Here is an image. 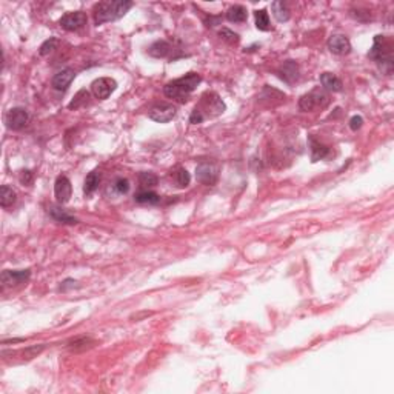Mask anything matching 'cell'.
Listing matches in <instances>:
<instances>
[{"instance_id": "obj_1", "label": "cell", "mask_w": 394, "mask_h": 394, "mask_svg": "<svg viewBox=\"0 0 394 394\" xmlns=\"http://www.w3.org/2000/svg\"><path fill=\"white\" fill-rule=\"evenodd\" d=\"M133 8V2L128 0H108L100 2L94 8V22L96 25H103L108 22H114L125 16Z\"/></svg>"}, {"instance_id": "obj_2", "label": "cell", "mask_w": 394, "mask_h": 394, "mask_svg": "<svg viewBox=\"0 0 394 394\" xmlns=\"http://www.w3.org/2000/svg\"><path fill=\"white\" fill-rule=\"evenodd\" d=\"M202 82V77L196 73H190L180 79H176L170 84L165 85L163 88V94L170 97V99H177V100H186L196 88L197 85Z\"/></svg>"}, {"instance_id": "obj_3", "label": "cell", "mask_w": 394, "mask_h": 394, "mask_svg": "<svg viewBox=\"0 0 394 394\" xmlns=\"http://www.w3.org/2000/svg\"><path fill=\"white\" fill-rule=\"evenodd\" d=\"M391 47L386 44V40L383 36H376L374 37V44H372V48L368 53V57L376 60L377 64L380 65L382 71H385L386 74L391 73L392 70V56H391Z\"/></svg>"}, {"instance_id": "obj_4", "label": "cell", "mask_w": 394, "mask_h": 394, "mask_svg": "<svg viewBox=\"0 0 394 394\" xmlns=\"http://www.w3.org/2000/svg\"><path fill=\"white\" fill-rule=\"evenodd\" d=\"M329 103V97L328 94L316 88L313 91H309L308 94H303L299 100V108L302 111H313L316 108H325Z\"/></svg>"}, {"instance_id": "obj_5", "label": "cell", "mask_w": 394, "mask_h": 394, "mask_svg": "<svg viewBox=\"0 0 394 394\" xmlns=\"http://www.w3.org/2000/svg\"><path fill=\"white\" fill-rule=\"evenodd\" d=\"M219 165L214 162H202L196 168V177L200 183L213 186L219 179Z\"/></svg>"}, {"instance_id": "obj_6", "label": "cell", "mask_w": 394, "mask_h": 394, "mask_svg": "<svg viewBox=\"0 0 394 394\" xmlns=\"http://www.w3.org/2000/svg\"><path fill=\"white\" fill-rule=\"evenodd\" d=\"M116 88H117V82L111 77H100L91 84L93 94L100 100L108 99L116 91Z\"/></svg>"}, {"instance_id": "obj_7", "label": "cell", "mask_w": 394, "mask_h": 394, "mask_svg": "<svg viewBox=\"0 0 394 394\" xmlns=\"http://www.w3.org/2000/svg\"><path fill=\"white\" fill-rule=\"evenodd\" d=\"M30 120V114L25 108H20V107H16V108H11L8 113H7V117H5V123L10 130H22Z\"/></svg>"}, {"instance_id": "obj_8", "label": "cell", "mask_w": 394, "mask_h": 394, "mask_svg": "<svg viewBox=\"0 0 394 394\" xmlns=\"http://www.w3.org/2000/svg\"><path fill=\"white\" fill-rule=\"evenodd\" d=\"M87 14L84 11H76V13H68L59 20L60 27L67 31H79L87 25Z\"/></svg>"}, {"instance_id": "obj_9", "label": "cell", "mask_w": 394, "mask_h": 394, "mask_svg": "<svg viewBox=\"0 0 394 394\" xmlns=\"http://www.w3.org/2000/svg\"><path fill=\"white\" fill-rule=\"evenodd\" d=\"M177 110L174 105H171V103H160V105H156L151 108L150 111V119L157 122V123H167L170 120L174 119Z\"/></svg>"}, {"instance_id": "obj_10", "label": "cell", "mask_w": 394, "mask_h": 394, "mask_svg": "<svg viewBox=\"0 0 394 394\" xmlns=\"http://www.w3.org/2000/svg\"><path fill=\"white\" fill-rule=\"evenodd\" d=\"M73 186L71 180L67 176H59L56 183H54V196L59 203H67L71 199Z\"/></svg>"}, {"instance_id": "obj_11", "label": "cell", "mask_w": 394, "mask_h": 394, "mask_svg": "<svg viewBox=\"0 0 394 394\" xmlns=\"http://www.w3.org/2000/svg\"><path fill=\"white\" fill-rule=\"evenodd\" d=\"M30 277H31L30 269H17V271H10V269H7L2 274V283L4 286H17V285L28 282Z\"/></svg>"}, {"instance_id": "obj_12", "label": "cell", "mask_w": 394, "mask_h": 394, "mask_svg": "<svg viewBox=\"0 0 394 394\" xmlns=\"http://www.w3.org/2000/svg\"><path fill=\"white\" fill-rule=\"evenodd\" d=\"M328 50L333 54L345 56L351 51V44H349L348 37H345L342 34H334L328 39Z\"/></svg>"}, {"instance_id": "obj_13", "label": "cell", "mask_w": 394, "mask_h": 394, "mask_svg": "<svg viewBox=\"0 0 394 394\" xmlns=\"http://www.w3.org/2000/svg\"><path fill=\"white\" fill-rule=\"evenodd\" d=\"M74 77H76V73L71 68L59 71L53 77V88L57 90V91H67L68 87L71 85V82L74 80Z\"/></svg>"}, {"instance_id": "obj_14", "label": "cell", "mask_w": 394, "mask_h": 394, "mask_svg": "<svg viewBox=\"0 0 394 394\" xmlns=\"http://www.w3.org/2000/svg\"><path fill=\"white\" fill-rule=\"evenodd\" d=\"M279 77L285 80L286 84H293V82L299 77V67L296 62L293 60H286L285 64L279 68Z\"/></svg>"}, {"instance_id": "obj_15", "label": "cell", "mask_w": 394, "mask_h": 394, "mask_svg": "<svg viewBox=\"0 0 394 394\" xmlns=\"http://www.w3.org/2000/svg\"><path fill=\"white\" fill-rule=\"evenodd\" d=\"M320 84L325 90L328 91H333V93H339L342 91L343 85H342V80L334 76L333 73H323L320 74Z\"/></svg>"}, {"instance_id": "obj_16", "label": "cell", "mask_w": 394, "mask_h": 394, "mask_svg": "<svg viewBox=\"0 0 394 394\" xmlns=\"http://www.w3.org/2000/svg\"><path fill=\"white\" fill-rule=\"evenodd\" d=\"M309 147H311V160L313 162L322 160L329 154V148L325 147L323 143L317 142L314 137H309Z\"/></svg>"}, {"instance_id": "obj_17", "label": "cell", "mask_w": 394, "mask_h": 394, "mask_svg": "<svg viewBox=\"0 0 394 394\" xmlns=\"http://www.w3.org/2000/svg\"><path fill=\"white\" fill-rule=\"evenodd\" d=\"M170 53H171V45L167 42V40H157V42H154L148 48V54L156 57V59H163V57H167Z\"/></svg>"}, {"instance_id": "obj_18", "label": "cell", "mask_w": 394, "mask_h": 394, "mask_svg": "<svg viewBox=\"0 0 394 394\" xmlns=\"http://www.w3.org/2000/svg\"><path fill=\"white\" fill-rule=\"evenodd\" d=\"M246 17H248L246 8L242 5H234L226 11V19L233 24H242L246 20Z\"/></svg>"}, {"instance_id": "obj_19", "label": "cell", "mask_w": 394, "mask_h": 394, "mask_svg": "<svg viewBox=\"0 0 394 394\" xmlns=\"http://www.w3.org/2000/svg\"><path fill=\"white\" fill-rule=\"evenodd\" d=\"M100 183V173L97 170L91 171L87 179H85V183H84V193L87 196H91L96 190H97V186Z\"/></svg>"}, {"instance_id": "obj_20", "label": "cell", "mask_w": 394, "mask_h": 394, "mask_svg": "<svg viewBox=\"0 0 394 394\" xmlns=\"http://www.w3.org/2000/svg\"><path fill=\"white\" fill-rule=\"evenodd\" d=\"M271 10H273V16L276 17L277 22H286V20H289V10L288 7L280 2V0H276V2H273L271 5Z\"/></svg>"}, {"instance_id": "obj_21", "label": "cell", "mask_w": 394, "mask_h": 394, "mask_svg": "<svg viewBox=\"0 0 394 394\" xmlns=\"http://www.w3.org/2000/svg\"><path fill=\"white\" fill-rule=\"evenodd\" d=\"M50 214L53 219H56L57 222H62V223H77V219L73 217L71 214H68L65 210L62 208H57V206H51L50 208Z\"/></svg>"}, {"instance_id": "obj_22", "label": "cell", "mask_w": 394, "mask_h": 394, "mask_svg": "<svg viewBox=\"0 0 394 394\" xmlns=\"http://www.w3.org/2000/svg\"><path fill=\"white\" fill-rule=\"evenodd\" d=\"M134 199H136V202H139V203H148V205H156V203L160 202V196L156 194V193H153V191H150V190H142V191H139V193L134 196Z\"/></svg>"}, {"instance_id": "obj_23", "label": "cell", "mask_w": 394, "mask_h": 394, "mask_svg": "<svg viewBox=\"0 0 394 394\" xmlns=\"http://www.w3.org/2000/svg\"><path fill=\"white\" fill-rule=\"evenodd\" d=\"M254 19H256V28L259 31H269L271 25H269V17L266 10H257L254 13Z\"/></svg>"}, {"instance_id": "obj_24", "label": "cell", "mask_w": 394, "mask_h": 394, "mask_svg": "<svg viewBox=\"0 0 394 394\" xmlns=\"http://www.w3.org/2000/svg\"><path fill=\"white\" fill-rule=\"evenodd\" d=\"M16 202V191L8 185L2 186V194H0V203H2L4 208H8Z\"/></svg>"}, {"instance_id": "obj_25", "label": "cell", "mask_w": 394, "mask_h": 394, "mask_svg": "<svg viewBox=\"0 0 394 394\" xmlns=\"http://www.w3.org/2000/svg\"><path fill=\"white\" fill-rule=\"evenodd\" d=\"M88 99H90V93H88L87 90H80V91L74 96V99L70 102L68 108H70V110H77V108H80V107H84V105H87V103H88Z\"/></svg>"}, {"instance_id": "obj_26", "label": "cell", "mask_w": 394, "mask_h": 394, "mask_svg": "<svg viewBox=\"0 0 394 394\" xmlns=\"http://www.w3.org/2000/svg\"><path fill=\"white\" fill-rule=\"evenodd\" d=\"M139 182H140V186H142L143 190H150V188H153V186L157 185L159 179H157V176L153 174V173L143 171V173H140V176H139Z\"/></svg>"}, {"instance_id": "obj_27", "label": "cell", "mask_w": 394, "mask_h": 394, "mask_svg": "<svg viewBox=\"0 0 394 394\" xmlns=\"http://www.w3.org/2000/svg\"><path fill=\"white\" fill-rule=\"evenodd\" d=\"M94 345V340H91L90 337H80V339H76L74 342L70 343V349L71 351H79V349H87L90 346Z\"/></svg>"}, {"instance_id": "obj_28", "label": "cell", "mask_w": 394, "mask_h": 394, "mask_svg": "<svg viewBox=\"0 0 394 394\" xmlns=\"http://www.w3.org/2000/svg\"><path fill=\"white\" fill-rule=\"evenodd\" d=\"M57 45H59V40H57L56 37H50L48 40H45V42L40 45V50H39L40 56H48L51 51L56 50Z\"/></svg>"}, {"instance_id": "obj_29", "label": "cell", "mask_w": 394, "mask_h": 394, "mask_svg": "<svg viewBox=\"0 0 394 394\" xmlns=\"http://www.w3.org/2000/svg\"><path fill=\"white\" fill-rule=\"evenodd\" d=\"M113 188L117 194H127L130 191V180L125 179V177H119L114 183H113Z\"/></svg>"}, {"instance_id": "obj_30", "label": "cell", "mask_w": 394, "mask_h": 394, "mask_svg": "<svg viewBox=\"0 0 394 394\" xmlns=\"http://www.w3.org/2000/svg\"><path fill=\"white\" fill-rule=\"evenodd\" d=\"M176 182H177V185L180 186V188H185V186H188L190 182H191L190 173L186 171L185 168H180V170L176 173Z\"/></svg>"}, {"instance_id": "obj_31", "label": "cell", "mask_w": 394, "mask_h": 394, "mask_svg": "<svg viewBox=\"0 0 394 394\" xmlns=\"http://www.w3.org/2000/svg\"><path fill=\"white\" fill-rule=\"evenodd\" d=\"M45 349V345H36V346H30V348H27L22 354H24V359H33V357H36L37 354H40V352H42Z\"/></svg>"}, {"instance_id": "obj_32", "label": "cell", "mask_w": 394, "mask_h": 394, "mask_svg": "<svg viewBox=\"0 0 394 394\" xmlns=\"http://www.w3.org/2000/svg\"><path fill=\"white\" fill-rule=\"evenodd\" d=\"M220 37H223L225 40H228L230 44H237V42H239V34L230 31L228 28H223V30L220 31Z\"/></svg>"}, {"instance_id": "obj_33", "label": "cell", "mask_w": 394, "mask_h": 394, "mask_svg": "<svg viewBox=\"0 0 394 394\" xmlns=\"http://www.w3.org/2000/svg\"><path fill=\"white\" fill-rule=\"evenodd\" d=\"M362 125H363V119H362L360 116H352V117L349 119V128H351L352 131L360 130Z\"/></svg>"}, {"instance_id": "obj_34", "label": "cell", "mask_w": 394, "mask_h": 394, "mask_svg": "<svg viewBox=\"0 0 394 394\" xmlns=\"http://www.w3.org/2000/svg\"><path fill=\"white\" fill-rule=\"evenodd\" d=\"M20 183L22 185H31L33 183V179H34V176H33V173L30 171V170H24L22 173H20Z\"/></svg>"}, {"instance_id": "obj_35", "label": "cell", "mask_w": 394, "mask_h": 394, "mask_svg": "<svg viewBox=\"0 0 394 394\" xmlns=\"http://www.w3.org/2000/svg\"><path fill=\"white\" fill-rule=\"evenodd\" d=\"M76 283H77L76 280H73V279H67L64 283L60 285V289H67L68 286H76Z\"/></svg>"}]
</instances>
